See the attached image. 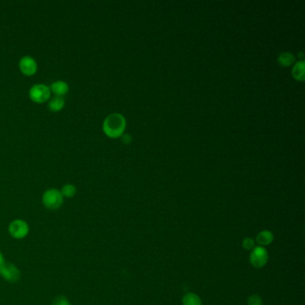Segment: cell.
I'll return each mask as SVG.
<instances>
[{
	"label": "cell",
	"instance_id": "obj_1",
	"mask_svg": "<svg viewBox=\"0 0 305 305\" xmlns=\"http://www.w3.org/2000/svg\"><path fill=\"white\" fill-rule=\"evenodd\" d=\"M126 125L123 115L114 113L109 115L103 123V131L109 137L117 138L122 136Z\"/></svg>",
	"mask_w": 305,
	"mask_h": 305
},
{
	"label": "cell",
	"instance_id": "obj_2",
	"mask_svg": "<svg viewBox=\"0 0 305 305\" xmlns=\"http://www.w3.org/2000/svg\"><path fill=\"white\" fill-rule=\"evenodd\" d=\"M51 88L41 84L34 85L29 91L30 99L35 103L39 104L48 102L51 99Z\"/></svg>",
	"mask_w": 305,
	"mask_h": 305
},
{
	"label": "cell",
	"instance_id": "obj_3",
	"mask_svg": "<svg viewBox=\"0 0 305 305\" xmlns=\"http://www.w3.org/2000/svg\"><path fill=\"white\" fill-rule=\"evenodd\" d=\"M63 197L61 192L57 189H50L46 191L42 196V203L46 208L50 209H57L61 207L63 204Z\"/></svg>",
	"mask_w": 305,
	"mask_h": 305
},
{
	"label": "cell",
	"instance_id": "obj_4",
	"mask_svg": "<svg viewBox=\"0 0 305 305\" xmlns=\"http://www.w3.org/2000/svg\"><path fill=\"white\" fill-rule=\"evenodd\" d=\"M269 260V254L268 252L265 248L263 247H256L254 249L251 257H250V261L252 263V265L257 269H260L262 267L267 264Z\"/></svg>",
	"mask_w": 305,
	"mask_h": 305
},
{
	"label": "cell",
	"instance_id": "obj_5",
	"mask_svg": "<svg viewBox=\"0 0 305 305\" xmlns=\"http://www.w3.org/2000/svg\"><path fill=\"white\" fill-rule=\"evenodd\" d=\"M9 233L16 239L25 237L29 233L28 224L22 220H16L9 225Z\"/></svg>",
	"mask_w": 305,
	"mask_h": 305
},
{
	"label": "cell",
	"instance_id": "obj_6",
	"mask_svg": "<svg viewBox=\"0 0 305 305\" xmlns=\"http://www.w3.org/2000/svg\"><path fill=\"white\" fill-rule=\"evenodd\" d=\"M0 275L10 283H17L21 278V272L12 263H5L0 270Z\"/></svg>",
	"mask_w": 305,
	"mask_h": 305
},
{
	"label": "cell",
	"instance_id": "obj_7",
	"mask_svg": "<svg viewBox=\"0 0 305 305\" xmlns=\"http://www.w3.org/2000/svg\"><path fill=\"white\" fill-rule=\"evenodd\" d=\"M19 68L24 75L32 76L36 74L38 70V65L34 57L25 56L21 58L19 62Z\"/></svg>",
	"mask_w": 305,
	"mask_h": 305
},
{
	"label": "cell",
	"instance_id": "obj_8",
	"mask_svg": "<svg viewBox=\"0 0 305 305\" xmlns=\"http://www.w3.org/2000/svg\"><path fill=\"white\" fill-rule=\"evenodd\" d=\"M51 91L56 96L63 97L66 95L69 91V86L64 81H57L51 85Z\"/></svg>",
	"mask_w": 305,
	"mask_h": 305
},
{
	"label": "cell",
	"instance_id": "obj_9",
	"mask_svg": "<svg viewBox=\"0 0 305 305\" xmlns=\"http://www.w3.org/2000/svg\"><path fill=\"white\" fill-rule=\"evenodd\" d=\"M65 106V100L63 97L55 96L50 100L48 107L51 112H58L62 110Z\"/></svg>",
	"mask_w": 305,
	"mask_h": 305
},
{
	"label": "cell",
	"instance_id": "obj_10",
	"mask_svg": "<svg viewBox=\"0 0 305 305\" xmlns=\"http://www.w3.org/2000/svg\"><path fill=\"white\" fill-rule=\"evenodd\" d=\"M273 235L271 232L261 231L257 236V242L261 245H269L273 241Z\"/></svg>",
	"mask_w": 305,
	"mask_h": 305
},
{
	"label": "cell",
	"instance_id": "obj_11",
	"mask_svg": "<svg viewBox=\"0 0 305 305\" xmlns=\"http://www.w3.org/2000/svg\"><path fill=\"white\" fill-rule=\"evenodd\" d=\"M184 305H202V301L197 294L189 293L186 294L183 298Z\"/></svg>",
	"mask_w": 305,
	"mask_h": 305
},
{
	"label": "cell",
	"instance_id": "obj_12",
	"mask_svg": "<svg viewBox=\"0 0 305 305\" xmlns=\"http://www.w3.org/2000/svg\"><path fill=\"white\" fill-rule=\"evenodd\" d=\"M293 74L296 79L304 80L305 78V61H300L295 64L293 68Z\"/></svg>",
	"mask_w": 305,
	"mask_h": 305
},
{
	"label": "cell",
	"instance_id": "obj_13",
	"mask_svg": "<svg viewBox=\"0 0 305 305\" xmlns=\"http://www.w3.org/2000/svg\"><path fill=\"white\" fill-rule=\"evenodd\" d=\"M61 194L63 197H67V198H72L74 197L76 193V188L74 185L68 184L66 186H64L61 189Z\"/></svg>",
	"mask_w": 305,
	"mask_h": 305
},
{
	"label": "cell",
	"instance_id": "obj_14",
	"mask_svg": "<svg viewBox=\"0 0 305 305\" xmlns=\"http://www.w3.org/2000/svg\"><path fill=\"white\" fill-rule=\"evenodd\" d=\"M278 60H279V62L282 64L283 66H289L294 62V55L289 53V52H283L279 55Z\"/></svg>",
	"mask_w": 305,
	"mask_h": 305
},
{
	"label": "cell",
	"instance_id": "obj_15",
	"mask_svg": "<svg viewBox=\"0 0 305 305\" xmlns=\"http://www.w3.org/2000/svg\"><path fill=\"white\" fill-rule=\"evenodd\" d=\"M262 305V301L260 299L259 295L254 294L252 296H250L248 299V305Z\"/></svg>",
	"mask_w": 305,
	"mask_h": 305
},
{
	"label": "cell",
	"instance_id": "obj_16",
	"mask_svg": "<svg viewBox=\"0 0 305 305\" xmlns=\"http://www.w3.org/2000/svg\"><path fill=\"white\" fill-rule=\"evenodd\" d=\"M71 305V304H70V302L68 301L67 297L58 296L56 299L54 300L53 305Z\"/></svg>",
	"mask_w": 305,
	"mask_h": 305
},
{
	"label": "cell",
	"instance_id": "obj_17",
	"mask_svg": "<svg viewBox=\"0 0 305 305\" xmlns=\"http://www.w3.org/2000/svg\"><path fill=\"white\" fill-rule=\"evenodd\" d=\"M254 241L252 238H245L243 240V246L245 250H251V249L254 248Z\"/></svg>",
	"mask_w": 305,
	"mask_h": 305
},
{
	"label": "cell",
	"instance_id": "obj_18",
	"mask_svg": "<svg viewBox=\"0 0 305 305\" xmlns=\"http://www.w3.org/2000/svg\"><path fill=\"white\" fill-rule=\"evenodd\" d=\"M122 140L124 141V143H129L131 141V136L128 134H125L124 136H122Z\"/></svg>",
	"mask_w": 305,
	"mask_h": 305
},
{
	"label": "cell",
	"instance_id": "obj_19",
	"mask_svg": "<svg viewBox=\"0 0 305 305\" xmlns=\"http://www.w3.org/2000/svg\"><path fill=\"white\" fill-rule=\"evenodd\" d=\"M6 262H5V260H4V257H3V254H2V253L0 252V270L2 269V267L4 266Z\"/></svg>",
	"mask_w": 305,
	"mask_h": 305
}]
</instances>
